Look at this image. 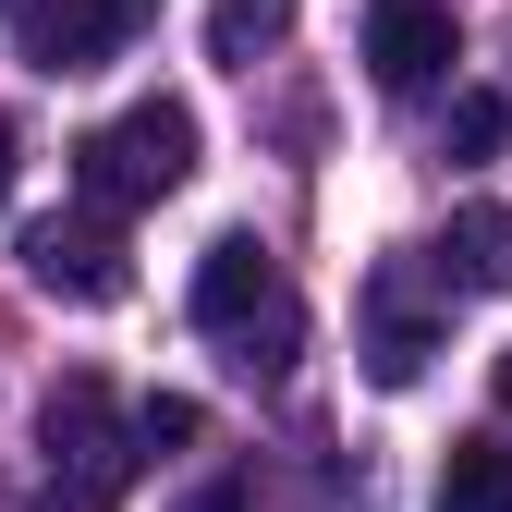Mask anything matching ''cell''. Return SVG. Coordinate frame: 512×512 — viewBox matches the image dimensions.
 Instances as JSON below:
<instances>
[{
    "label": "cell",
    "instance_id": "cell-1",
    "mask_svg": "<svg viewBox=\"0 0 512 512\" xmlns=\"http://www.w3.org/2000/svg\"><path fill=\"white\" fill-rule=\"evenodd\" d=\"M196 330H208V342H232V366H244V378H281V366L305 354V305H293L281 256L256 244V232H220V244L196 256Z\"/></svg>",
    "mask_w": 512,
    "mask_h": 512
},
{
    "label": "cell",
    "instance_id": "cell-9",
    "mask_svg": "<svg viewBox=\"0 0 512 512\" xmlns=\"http://www.w3.org/2000/svg\"><path fill=\"white\" fill-rule=\"evenodd\" d=\"M293 37V0H208V61H232V74H256Z\"/></svg>",
    "mask_w": 512,
    "mask_h": 512
},
{
    "label": "cell",
    "instance_id": "cell-7",
    "mask_svg": "<svg viewBox=\"0 0 512 512\" xmlns=\"http://www.w3.org/2000/svg\"><path fill=\"white\" fill-rule=\"evenodd\" d=\"M439 281H452V293H500L512 281V208H452V232H439Z\"/></svg>",
    "mask_w": 512,
    "mask_h": 512
},
{
    "label": "cell",
    "instance_id": "cell-15",
    "mask_svg": "<svg viewBox=\"0 0 512 512\" xmlns=\"http://www.w3.org/2000/svg\"><path fill=\"white\" fill-rule=\"evenodd\" d=\"M500 403H512V342H500Z\"/></svg>",
    "mask_w": 512,
    "mask_h": 512
},
{
    "label": "cell",
    "instance_id": "cell-8",
    "mask_svg": "<svg viewBox=\"0 0 512 512\" xmlns=\"http://www.w3.org/2000/svg\"><path fill=\"white\" fill-rule=\"evenodd\" d=\"M427 354H439V330H427V305H403V293H378V330H366V378H378V391H415V378H427Z\"/></svg>",
    "mask_w": 512,
    "mask_h": 512
},
{
    "label": "cell",
    "instance_id": "cell-4",
    "mask_svg": "<svg viewBox=\"0 0 512 512\" xmlns=\"http://www.w3.org/2000/svg\"><path fill=\"white\" fill-rule=\"evenodd\" d=\"M37 452H49V476H135V427H110V378L98 366H74L37 403Z\"/></svg>",
    "mask_w": 512,
    "mask_h": 512
},
{
    "label": "cell",
    "instance_id": "cell-13",
    "mask_svg": "<svg viewBox=\"0 0 512 512\" xmlns=\"http://www.w3.org/2000/svg\"><path fill=\"white\" fill-rule=\"evenodd\" d=\"M171 512H244V476H208V488H183Z\"/></svg>",
    "mask_w": 512,
    "mask_h": 512
},
{
    "label": "cell",
    "instance_id": "cell-14",
    "mask_svg": "<svg viewBox=\"0 0 512 512\" xmlns=\"http://www.w3.org/2000/svg\"><path fill=\"white\" fill-rule=\"evenodd\" d=\"M0 208H13V122H0Z\"/></svg>",
    "mask_w": 512,
    "mask_h": 512
},
{
    "label": "cell",
    "instance_id": "cell-5",
    "mask_svg": "<svg viewBox=\"0 0 512 512\" xmlns=\"http://www.w3.org/2000/svg\"><path fill=\"white\" fill-rule=\"evenodd\" d=\"M135 13H147V0H13V37H25L37 74H98Z\"/></svg>",
    "mask_w": 512,
    "mask_h": 512
},
{
    "label": "cell",
    "instance_id": "cell-11",
    "mask_svg": "<svg viewBox=\"0 0 512 512\" xmlns=\"http://www.w3.org/2000/svg\"><path fill=\"white\" fill-rule=\"evenodd\" d=\"M500 135H512V98H452V159H500Z\"/></svg>",
    "mask_w": 512,
    "mask_h": 512
},
{
    "label": "cell",
    "instance_id": "cell-12",
    "mask_svg": "<svg viewBox=\"0 0 512 512\" xmlns=\"http://www.w3.org/2000/svg\"><path fill=\"white\" fill-rule=\"evenodd\" d=\"M196 439H208V415L183 403V391H159V403L135 415V452H196Z\"/></svg>",
    "mask_w": 512,
    "mask_h": 512
},
{
    "label": "cell",
    "instance_id": "cell-6",
    "mask_svg": "<svg viewBox=\"0 0 512 512\" xmlns=\"http://www.w3.org/2000/svg\"><path fill=\"white\" fill-rule=\"evenodd\" d=\"M452 61H464V37H452V0H378V13H366V74L378 86H439V74H452Z\"/></svg>",
    "mask_w": 512,
    "mask_h": 512
},
{
    "label": "cell",
    "instance_id": "cell-3",
    "mask_svg": "<svg viewBox=\"0 0 512 512\" xmlns=\"http://www.w3.org/2000/svg\"><path fill=\"white\" fill-rule=\"evenodd\" d=\"M25 281H37L49 305H122V293H135V269H122V232H110V208L37 220V232H25Z\"/></svg>",
    "mask_w": 512,
    "mask_h": 512
},
{
    "label": "cell",
    "instance_id": "cell-10",
    "mask_svg": "<svg viewBox=\"0 0 512 512\" xmlns=\"http://www.w3.org/2000/svg\"><path fill=\"white\" fill-rule=\"evenodd\" d=\"M439 512H512V452H500V439H452V464H439Z\"/></svg>",
    "mask_w": 512,
    "mask_h": 512
},
{
    "label": "cell",
    "instance_id": "cell-2",
    "mask_svg": "<svg viewBox=\"0 0 512 512\" xmlns=\"http://www.w3.org/2000/svg\"><path fill=\"white\" fill-rule=\"evenodd\" d=\"M183 171H196V110L183 98H135V110H110L98 135L74 147V183H86V208H159L183 196Z\"/></svg>",
    "mask_w": 512,
    "mask_h": 512
}]
</instances>
